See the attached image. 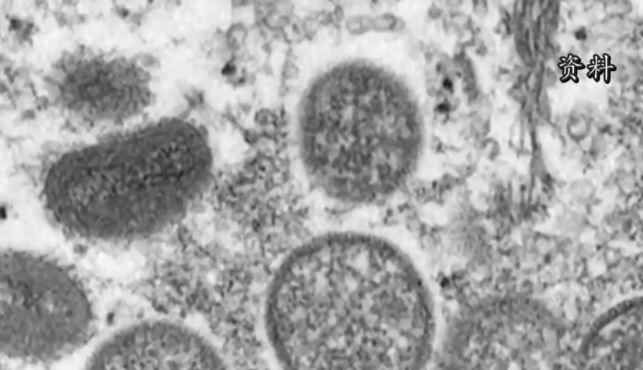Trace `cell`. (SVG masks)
<instances>
[{"instance_id": "4", "label": "cell", "mask_w": 643, "mask_h": 370, "mask_svg": "<svg viewBox=\"0 0 643 370\" xmlns=\"http://www.w3.org/2000/svg\"><path fill=\"white\" fill-rule=\"evenodd\" d=\"M1 353L24 363L57 361L90 337L95 312L77 276L32 251L1 254Z\"/></svg>"}, {"instance_id": "2", "label": "cell", "mask_w": 643, "mask_h": 370, "mask_svg": "<svg viewBox=\"0 0 643 370\" xmlns=\"http://www.w3.org/2000/svg\"><path fill=\"white\" fill-rule=\"evenodd\" d=\"M334 49L293 90L291 140L314 190L339 204H370L402 188L418 154L402 39L368 33Z\"/></svg>"}, {"instance_id": "5", "label": "cell", "mask_w": 643, "mask_h": 370, "mask_svg": "<svg viewBox=\"0 0 643 370\" xmlns=\"http://www.w3.org/2000/svg\"><path fill=\"white\" fill-rule=\"evenodd\" d=\"M92 369L226 368L218 348L199 332L167 320L128 325L105 339L91 354Z\"/></svg>"}, {"instance_id": "1", "label": "cell", "mask_w": 643, "mask_h": 370, "mask_svg": "<svg viewBox=\"0 0 643 370\" xmlns=\"http://www.w3.org/2000/svg\"><path fill=\"white\" fill-rule=\"evenodd\" d=\"M263 326L288 369L419 367L431 338L423 282L391 242L331 232L293 250L266 291Z\"/></svg>"}, {"instance_id": "3", "label": "cell", "mask_w": 643, "mask_h": 370, "mask_svg": "<svg viewBox=\"0 0 643 370\" xmlns=\"http://www.w3.org/2000/svg\"><path fill=\"white\" fill-rule=\"evenodd\" d=\"M213 157L193 125L167 120L65 154L45 179V200L73 236L123 244L176 224L208 187Z\"/></svg>"}]
</instances>
